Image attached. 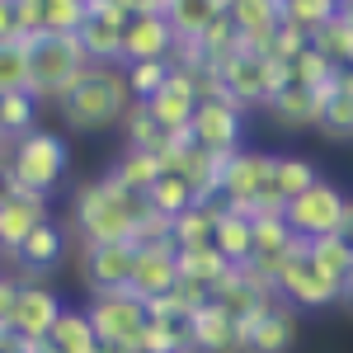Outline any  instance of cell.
<instances>
[{"instance_id": "cell-8", "label": "cell", "mask_w": 353, "mask_h": 353, "mask_svg": "<svg viewBox=\"0 0 353 353\" xmlns=\"http://www.w3.org/2000/svg\"><path fill=\"white\" fill-rule=\"evenodd\" d=\"M273 292H278V301H288L292 311H325V306H339L344 301V288L330 283L325 273L306 259V245H297L283 259V269L273 278Z\"/></svg>"}, {"instance_id": "cell-38", "label": "cell", "mask_w": 353, "mask_h": 353, "mask_svg": "<svg viewBox=\"0 0 353 353\" xmlns=\"http://www.w3.org/2000/svg\"><path fill=\"white\" fill-rule=\"evenodd\" d=\"M90 24V0H43V28L48 33H81Z\"/></svg>"}, {"instance_id": "cell-12", "label": "cell", "mask_w": 353, "mask_h": 353, "mask_svg": "<svg viewBox=\"0 0 353 353\" xmlns=\"http://www.w3.org/2000/svg\"><path fill=\"white\" fill-rule=\"evenodd\" d=\"M193 141L203 151H217V156H236L245 146V109L231 99H198L193 113Z\"/></svg>"}, {"instance_id": "cell-4", "label": "cell", "mask_w": 353, "mask_h": 353, "mask_svg": "<svg viewBox=\"0 0 353 353\" xmlns=\"http://www.w3.org/2000/svg\"><path fill=\"white\" fill-rule=\"evenodd\" d=\"M19 43L28 48V61H33V94H38V104L48 109V104H61L76 81H81L85 71H90V57H85L81 38H71V33H19Z\"/></svg>"}, {"instance_id": "cell-10", "label": "cell", "mask_w": 353, "mask_h": 353, "mask_svg": "<svg viewBox=\"0 0 353 353\" xmlns=\"http://www.w3.org/2000/svg\"><path fill=\"white\" fill-rule=\"evenodd\" d=\"M43 221H52L48 198L24 193V189H14L10 179H0V254H5V259H14V254L24 250V241Z\"/></svg>"}, {"instance_id": "cell-29", "label": "cell", "mask_w": 353, "mask_h": 353, "mask_svg": "<svg viewBox=\"0 0 353 353\" xmlns=\"http://www.w3.org/2000/svg\"><path fill=\"white\" fill-rule=\"evenodd\" d=\"M118 132H123V146H137V151H156V156H161V146H165L161 123L151 118V109H146V104H132V109H128V118L118 123Z\"/></svg>"}, {"instance_id": "cell-15", "label": "cell", "mask_w": 353, "mask_h": 353, "mask_svg": "<svg viewBox=\"0 0 353 353\" xmlns=\"http://www.w3.org/2000/svg\"><path fill=\"white\" fill-rule=\"evenodd\" d=\"M179 288V245H151L137 250V269L128 292H137L141 301H161Z\"/></svg>"}, {"instance_id": "cell-3", "label": "cell", "mask_w": 353, "mask_h": 353, "mask_svg": "<svg viewBox=\"0 0 353 353\" xmlns=\"http://www.w3.org/2000/svg\"><path fill=\"white\" fill-rule=\"evenodd\" d=\"M66 174H71V146H66V137L48 132V128H33V132L10 141V161H5L0 179H10L14 189L38 193V198L52 203L57 193H61V184H66Z\"/></svg>"}, {"instance_id": "cell-9", "label": "cell", "mask_w": 353, "mask_h": 353, "mask_svg": "<svg viewBox=\"0 0 353 353\" xmlns=\"http://www.w3.org/2000/svg\"><path fill=\"white\" fill-rule=\"evenodd\" d=\"M137 269V245L132 241H113V245H81L76 250V273H81L85 292H128Z\"/></svg>"}, {"instance_id": "cell-42", "label": "cell", "mask_w": 353, "mask_h": 353, "mask_svg": "<svg viewBox=\"0 0 353 353\" xmlns=\"http://www.w3.org/2000/svg\"><path fill=\"white\" fill-rule=\"evenodd\" d=\"M14 24L19 33H43V0H14Z\"/></svg>"}, {"instance_id": "cell-41", "label": "cell", "mask_w": 353, "mask_h": 353, "mask_svg": "<svg viewBox=\"0 0 353 353\" xmlns=\"http://www.w3.org/2000/svg\"><path fill=\"white\" fill-rule=\"evenodd\" d=\"M306 48H311V33H301L297 24H288V19H283V28L273 33V48H269L264 57H278V61H288V66H292V61H297Z\"/></svg>"}, {"instance_id": "cell-37", "label": "cell", "mask_w": 353, "mask_h": 353, "mask_svg": "<svg viewBox=\"0 0 353 353\" xmlns=\"http://www.w3.org/2000/svg\"><path fill=\"white\" fill-rule=\"evenodd\" d=\"M339 81V66L330 61L325 52H316V48H306V52L292 61V85H301V90H325V85H334Z\"/></svg>"}, {"instance_id": "cell-44", "label": "cell", "mask_w": 353, "mask_h": 353, "mask_svg": "<svg viewBox=\"0 0 353 353\" xmlns=\"http://www.w3.org/2000/svg\"><path fill=\"white\" fill-rule=\"evenodd\" d=\"M339 19H344V24H349V33H353V0L344 5V10H339Z\"/></svg>"}, {"instance_id": "cell-18", "label": "cell", "mask_w": 353, "mask_h": 353, "mask_svg": "<svg viewBox=\"0 0 353 353\" xmlns=\"http://www.w3.org/2000/svg\"><path fill=\"white\" fill-rule=\"evenodd\" d=\"M189 344L193 353H245V325L231 321L217 301L189 316Z\"/></svg>"}, {"instance_id": "cell-11", "label": "cell", "mask_w": 353, "mask_h": 353, "mask_svg": "<svg viewBox=\"0 0 353 353\" xmlns=\"http://www.w3.org/2000/svg\"><path fill=\"white\" fill-rule=\"evenodd\" d=\"M61 311H66V301L48 283H19L14 306H10V334L19 344H43L52 334V325L61 321Z\"/></svg>"}, {"instance_id": "cell-17", "label": "cell", "mask_w": 353, "mask_h": 353, "mask_svg": "<svg viewBox=\"0 0 353 353\" xmlns=\"http://www.w3.org/2000/svg\"><path fill=\"white\" fill-rule=\"evenodd\" d=\"M301 334V311H292L288 301H273L259 321L245 325V353H292Z\"/></svg>"}, {"instance_id": "cell-5", "label": "cell", "mask_w": 353, "mask_h": 353, "mask_svg": "<svg viewBox=\"0 0 353 353\" xmlns=\"http://www.w3.org/2000/svg\"><path fill=\"white\" fill-rule=\"evenodd\" d=\"M349 208H353V198L339 189L334 179L321 174L301 198H292V203L283 208V217H288V226H292V236H297L301 245H311V241H325V236H344Z\"/></svg>"}, {"instance_id": "cell-31", "label": "cell", "mask_w": 353, "mask_h": 353, "mask_svg": "<svg viewBox=\"0 0 353 353\" xmlns=\"http://www.w3.org/2000/svg\"><path fill=\"white\" fill-rule=\"evenodd\" d=\"M217 14H221V10L212 5V0H174L165 19H170V28H174V38L184 43V38H198Z\"/></svg>"}, {"instance_id": "cell-30", "label": "cell", "mask_w": 353, "mask_h": 353, "mask_svg": "<svg viewBox=\"0 0 353 353\" xmlns=\"http://www.w3.org/2000/svg\"><path fill=\"white\" fill-rule=\"evenodd\" d=\"M38 109H43V104H38V94H33V90H14V94H0V123H5L10 141L38 128Z\"/></svg>"}, {"instance_id": "cell-50", "label": "cell", "mask_w": 353, "mask_h": 353, "mask_svg": "<svg viewBox=\"0 0 353 353\" xmlns=\"http://www.w3.org/2000/svg\"><path fill=\"white\" fill-rule=\"evenodd\" d=\"M5 273H10V259H5V254H0V278H5Z\"/></svg>"}, {"instance_id": "cell-35", "label": "cell", "mask_w": 353, "mask_h": 353, "mask_svg": "<svg viewBox=\"0 0 353 353\" xmlns=\"http://www.w3.org/2000/svg\"><path fill=\"white\" fill-rule=\"evenodd\" d=\"M123 76H128L132 99L146 104V99H156V94L165 90V81L174 76V61H137V66H123Z\"/></svg>"}, {"instance_id": "cell-25", "label": "cell", "mask_w": 353, "mask_h": 353, "mask_svg": "<svg viewBox=\"0 0 353 353\" xmlns=\"http://www.w3.org/2000/svg\"><path fill=\"white\" fill-rule=\"evenodd\" d=\"M109 174H113V179H118L128 193H141V198H146V193H151V184L165 174V165H161V156H156V151L123 146V151H118V161L109 165Z\"/></svg>"}, {"instance_id": "cell-47", "label": "cell", "mask_w": 353, "mask_h": 353, "mask_svg": "<svg viewBox=\"0 0 353 353\" xmlns=\"http://www.w3.org/2000/svg\"><path fill=\"white\" fill-rule=\"evenodd\" d=\"M330 10H334V14H339V10H344V5H349V0H325Z\"/></svg>"}, {"instance_id": "cell-22", "label": "cell", "mask_w": 353, "mask_h": 353, "mask_svg": "<svg viewBox=\"0 0 353 353\" xmlns=\"http://www.w3.org/2000/svg\"><path fill=\"white\" fill-rule=\"evenodd\" d=\"M321 179V170L306 161V156H292V151H273V189H269V212H283L292 198L311 189Z\"/></svg>"}, {"instance_id": "cell-40", "label": "cell", "mask_w": 353, "mask_h": 353, "mask_svg": "<svg viewBox=\"0 0 353 353\" xmlns=\"http://www.w3.org/2000/svg\"><path fill=\"white\" fill-rule=\"evenodd\" d=\"M283 19L297 24L301 33H321L334 19V10H330L325 0H283Z\"/></svg>"}, {"instance_id": "cell-34", "label": "cell", "mask_w": 353, "mask_h": 353, "mask_svg": "<svg viewBox=\"0 0 353 353\" xmlns=\"http://www.w3.org/2000/svg\"><path fill=\"white\" fill-rule=\"evenodd\" d=\"M193 43H198V48H203V57H208V61H212V66H221V61H226V57L245 52V48H241V33H236V24H231V19H226V14H217V19H212V24L203 28V33H198V38H193Z\"/></svg>"}, {"instance_id": "cell-13", "label": "cell", "mask_w": 353, "mask_h": 353, "mask_svg": "<svg viewBox=\"0 0 353 353\" xmlns=\"http://www.w3.org/2000/svg\"><path fill=\"white\" fill-rule=\"evenodd\" d=\"M61 259H66V226L61 221H43L24 241V250L10 259V273L19 283H43L52 269H61Z\"/></svg>"}, {"instance_id": "cell-33", "label": "cell", "mask_w": 353, "mask_h": 353, "mask_svg": "<svg viewBox=\"0 0 353 353\" xmlns=\"http://www.w3.org/2000/svg\"><path fill=\"white\" fill-rule=\"evenodd\" d=\"M14 90H33V61L19 38L0 43V94H14Z\"/></svg>"}, {"instance_id": "cell-24", "label": "cell", "mask_w": 353, "mask_h": 353, "mask_svg": "<svg viewBox=\"0 0 353 353\" xmlns=\"http://www.w3.org/2000/svg\"><path fill=\"white\" fill-rule=\"evenodd\" d=\"M43 344L52 353H99L104 349L99 334H94V325H90V316H85V306H66L61 321L52 325V334H48Z\"/></svg>"}, {"instance_id": "cell-49", "label": "cell", "mask_w": 353, "mask_h": 353, "mask_svg": "<svg viewBox=\"0 0 353 353\" xmlns=\"http://www.w3.org/2000/svg\"><path fill=\"white\" fill-rule=\"evenodd\" d=\"M0 146H10V132H5V123H0Z\"/></svg>"}, {"instance_id": "cell-39", "label": "cell", "mask_w": 353, "mask_h": 353, "mask_svg": "<svg viewBox=\"0 0 353 353\" xmlns=\"http://www.w3.org/2000/svg\"><path fill=\"white\" fill-rule=\"evenodd\" d=\"M316 132L330 137V141H353V94H334L330 99Z\"/></svg>"}, {"instance_id": "cell-20", "label": "cell", "mask_w": 353, "mask_h": 353, "mask_svg": "<svg viewBox=\"0 0 353 353\" xmlns=\"http://www.w3.org/2000/svg\"><path fill=\"white\" fill-rule=\"evenodd\" d=\"M217 76H221V85H226V94H231L245 113L269 104V94H264V61H259L254 52L226 57V61L217 66Z\"/></svg>"}, {"instance_id": "cell-6", "label": "cell", "mask_w": 353, "mask_h": 353, "mask_svg": "<svg viewBox=\"0 0 353 353\" xmlns=\"http://www.w3.org/2000/svg\"><path fill=\"white\" fill-rule=\"evenodd\" d=\"M85 316L109 349H141V334L151 325V311L137 292H99L85 301Z\"/></svg>"}, {"instance_id": "cell-23", "label": "cell", "mask_w": 353, "mask_h": 353, "mask_svg": "<svg viewBox=\"0 0 353 353\" xmlns=\"http://www.w3.org/2000/svg\"><path fill=\"white\" fill-rule=\"evenodd\" d=\"M212 245L221 250L226 264L245 269L254 259V217L236 212V208H217V226H212Z\"/></svg>"}, {"instance_id": "cell-27", "label": "cell", "mask_w": 353, "mask_h": 353, "mask_svg": "<svg viewBox=\"0 0 353 353\" xmlns=\"http://www.w3.org/2000/svg\"><path fill=\"white\" fill-rule=\"evenodd\" d=\"M306 259L316 264V269L325 273L330 283H349L353 278V245L344 241V236H325V241H311L306 245Z\"/></svg>"}, {"instance_id": "cell-32", "label": "cell", "mask_w": 353, "mask_h": 353, "mask_svg": "<svg viewBox=\"0 0 353 353\" xmlns=\"http://www.w3.org/2000/svg\"><path fill=\"white\" fill-rule=\"evenodd\" d=\"M146 203H151L156 212H165V217L174 221L179 212H189L193 203H198V193H193L189 184L179 179V174H161V179L151 184V193H146Z\"/></svg>"}, {"instance_id": "cell-43", "label": "cell", "mask_w": 353, "mask_h": 353, "mask_svg": "<svg viewBox=\"0 0 353 353\" xmlns=\"http://www.w3.org/2000/svg\"><path fill=\"white\" fill-rule=\"evenodd\" d=\"M19 24H14V0H0V43H14Z\"/></svg>"}, {"instance_id": "cell-45", "label": "cell", "mask_w": 353, "mask_h": 353, "mask_svg": "<svg viewBox=\"0 0 353 353\" xmlns=\"http://www.w3.org/2000/svg\"><path fill=\"white\" fill-rule=\"evenodd\" d=\"M339 306H349V311H353V278L344 283V301H339Z\"/></svg>"}, {"instance_id": "cell-14", "label": "cell", "mask_w": 353, "mask_h": 353, "mask_svg": "<svg viewBox=\"0 0 353 353\" xmlns=\"http://www.w3.org/2000/svg\"><path fill=\"white\" fill-rule=\"evenodd\" d=\"M179 48L174 28L165 14H132L128 28H123V66H137V61H170Z\"/></svg>"}, {"instance_id": "cell-46", "label": "cell", "mask_w": 353, "mask_h": 353, "mask_svg": "<svg viewBox=\"0 0 353 353\" xmlns=\"http://www.w3.org/2000/svg\"><path fill=\"white\" fill-rule=\"evenodd\" d=\"M0 353H28V349H24V344H19V339H10V344H5V349H0Z\"/></svg>"}, {"instance_id": "cell-19", "label": "cell", "mask_w": 353, "mask_h": 353, "mask_svg": "<svg viewBox=\"0 0 353 353\" xmlns=\"http://www.w3.org/2000/svg\"><path fill=\"white\" fill-rule=\"evenodd\" d=\"M146 109H151L156 123H161V132H184V128H193V113H198V81H193L189 71H174V76L165 81L161 94L146 99Z\"/></svg>"}, {"instance_id": "cell-36", "label": "cell", "mask_w": 353, "mask_h": 353, "mask_svg": "<svg viewBox=\"0 0 353 353\" xmlns=\"http://www.w3.org/2000/svg\"><path fill=\"white\" fill-rule=\"evenodd\" d=\"M311 48H316V52H325L339 71H353V33H349V24H344L339 14H334L321 33H311Z\"/></svg>"}, {"instance_id": "cell-21", "label": "cell", "mask_w": 353, "mask_h": 353, "mask_svg": "<svg viewBox=\"0 0 353 353\" xmlns=\"http://www.w3.org/2000/svg\"><path fill=\"white\" fill-rule=\"evenodd\" d=\"M264 113H269V123L278 128V132H311V128H321V104H316V94L311 90H301V85H288L283 94H273L269 104H264Z\"/></svg>"}, {"instance_id": "cell-26", "label": "cell", "mask_w": 353, "mask_h": 353, "mask_svg": "<svg viewBox=\"0 0 353 353\" xmlns=\"http://www.w3.org/2000/svg\"><path fill=\"white\" fill-rule=\"evenodd\" d=\"M236 269V264H226L221 259L217 245H193V250H179V278H193V283H203V288H212V297H217V288L226 283V273Z\"/></svg>"}, {"instance_id": "cell-28", "label": "cell", "mask_w": 353, "mask_h": 353, "mask_svg": "<svg viewBox=\"0 0 353 353\" xmlns=\"http://www.w3.org/2000/svg\"><path fill=\"white\" fill-rule=\"evenodd\" d=\"M217 208H221V203H193L189 212H179V217H174V245H179V250H193V245H212Z\"/></svg>"}, {"instance_id": "cell-2", "label": "cell", "mask_w": 353, "mask_h": 353, "mask_svg": "<svg viewBox=\"0 0 353 353\" xmlns=\"http://www.w3.org/2000/svg\"><path fill=\"white\" fill-rule=\"evenodd\" d=\"M132 90H128V76H123V66H94L90 61V71H85L76 90L57 104L61 113V123H66V132L76 137H94V132H113L128 109H132Z\"/></svg>"}, {"instance_id": "cell-16", "label": "cell", "mask_w": 353, "mask_h": 353, "mask_svg": "<svg viewBox=\"0 0 353 353\" xmlns=\"http://www.w3.org/2000/svg\"><path fill=\"white\" fill-rule=\"evenodd\" d=\"M226 19L241 33V48L264 57L273 48V33L283 28V0H231Z\"/></svg>"}, {"instance_id": "cell-1", "label": "cell", "mask_w": 353, "mask_h": 353, "mask_svg": "<svg viewBox=\"0 0 353 353\" xmlns=\"http://www.w3.org/2000/svg\"><path fill=\"white\" fill-rule=\"evenodd\" d=\"M141 217H146V198L141 193H128L109 170L71 189V231H76L81 245L132 241Z\"/></svg>"}, {"instance_id": "cell-7", "label": "cell", "mask_w": 353, "mask_h": 353, "mask_svg": "<svg viewBox=\"0 0 353 353\" xmlns=\"http://www.w3.org/2000/svg\"><path fill=\"white\" fill-rule=\"evenodd\" d=\"M269 189H273V151H250L241 146L236 156H226L221 174V208L236 212H269Z\"/></svg>"}, {"instance_id": "cell-48", "label": "cell", "mask_w": 353, "mask_h": 353, "mask_svg": "<svg viewBox=\"0 0 353 353\" xmlns=\"http://www.w3.org/2000/svg\"><path fill=\"white\" fill-rule=\"evenodd\" d=\"M99 353H141V349H109V344H104V349H99Z\"/></svg>"}]
</instances>
